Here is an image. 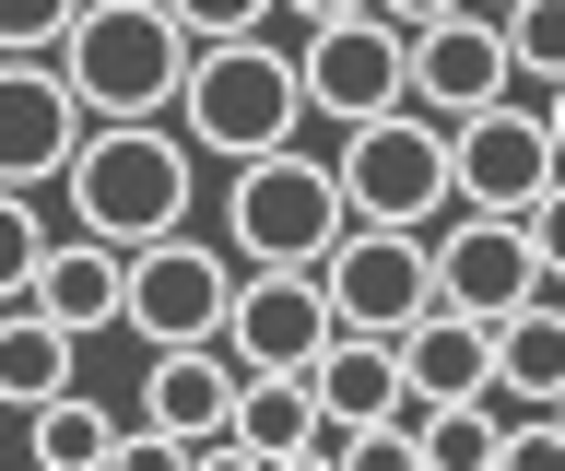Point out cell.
Instances as JSON below:
<instances>
[{
  "instance_id": "cell-30",
  "label": "cell",
  "mask_w": 565,
  "mask_h": 471,
  "mask_svg": "<svg viewBox=\"0 0 565 471\" xmlns=\"http://www.w3.org/2000/svg\"><path fill=\"white\" fill-rule=\"evenodd\" d=\"M542 130H554V165H565V83H542Z\"/></svg>"
},
{
  "instance_id": "cell-31",
  "label": "cell",
  "mask_w": 565,
  "mask_h": 471,
  "mask_svg": "<svg viewBox=\"0 0 565 471\" xmlns=\"http://www.w3.org/2000/svg\"><path fill=\"white\" fill-rule=\"evenodd\" d=\"M483 12H507V0H483Z\"/></svg>"
},
{
  "instance_id": "cell-15",
  "label": "cell",
  "mask_w": 565,
  "mask_h": 471,
  "mask_svg": "<svg viewBox=\"0 0 565 471\" xmlns=\"http://www.w3.org/2000/svg\"><path fill=\"white\" fill-rule=\"evenodd\" d=\"M212 448H224V460H318V389H307V365H247L236 413H224Z\"/></svg>"
},
{
  "instance_id": "cell-13",
  "label": "cell",
  "mask_w": 565,
  "mask_h": 471,
  "mask_svg": "<svg viewBox=\"0 0 565 471\" xmlns=\"http://www.w3.org/2000/svg\"><path fill=\"white\" fill-rule=\"evenodd\" d=\"M236 377L247 365L224 342H141V436L153 448H212L224 413H236Z\"/></svg>"
},
{
  "instance_id": "cell-1",
  "label": "cell",
  "mask_w": 565,
  "mask_h": 471,
  "mask_svg": "<svg viewBox=\"0 0 565 471\" xmlns=\"http://www.w3.org/2000/svg\"><path fill=\"white\" fill-rule=\"evenodd\" d=\"M71 224L106 236V248H141V236H177L201 213V153L177 118H83V142L60 165Z\"/></svg>"
},
{
  "instance_id": "cell-29",
  "label": "cell",
  "mask_w": 565,
  "mask_h": 471,
  "mask_svg": "<svg viewBox=\"0 0 565 471\" xmlns=\"http://www.w3.org/2000/svg\"><path fill=\"white\" fill-rule=\"evenodd\" d=\"M295 24H342V12H365V0H282Z\"/></svg>"
},
{
  "instance_id": "cell-7",
  "label": "cell",
  "mask_w": 565,
  "mask_h": 471,
  "mask_svg": "<svg viewBox=\"0 0 565 471\" xmlns=\"http://www.w3.org/2000/svg\"><path fill=\"white\" fill-rule=\"evenodd\" d=\"M318 283H330V319L342 330H413L424 307H436L424 224H342L330 259H318Z\"/></svg>"
},
{
  "instance_id": "cell-12",
  "label": "cell",
  "mask_w": 565,
  "mask_h": 471,
  "mask_svg": "<svg viewBox=\"0 0 565 471\" xmlns=\"http://www.w3.org/2000/svg\"><path fill=\"white\" fill-rule=\"evenodd\" d=\"M330 283L295 259H236V307H224V354L236 365H318L330 354Z\"/></svg>"
},
{
  "instance_id": "cell-10",
  "label": "cell",
  "mask_w": 565,
  "mask_h": 471,
  "mask_svg": "<svg viewBox=\"0 0 565 471\" xmlns=\"http://www.w3.org/2000/svg\"><path fill=\"white\" fill-rule=\"evenodd\" d=\"M424 259H436V307H471V319H507V307L542 295V259H530V224L519 213L448 201V213L424 224Z\"/></svg>"
},
{
  "instance_id": "cell-2",
  "label": "cell",
  "mask_w": 565,
  "mask_h": 471,
  "mask_svg": "<svg viewBox=\"0 0 565 471\" xmlns=\"http://www.w3.org/2000/svg\"><path fill=\"white\" fill-rule=\"evenodd\" d=\"M166 118L189 130V153H201V165H247V153H271V142H307V83H295V47H271V24H259V36H201Z\"/></svg>"
},
{
  "instance_id": "cell-26",
  "label": "cell",
  "mask_w": 565,
  "mask_h": 471,
  "mask_svg": "<svg viewBox=\"0 0 565 471\" xmlns=\"http://www.w3.org/2000/svg\"><path fill=\"white\" fill-rule=\"evenodd\" d=\"M166 12L189 24V47H201V36H259V24L282 12V0H166Z\"/></svg>"
},
{
  "instance_id": "cell-27",
  "label": "cell",
  "mask_w": 565,
  "mask_h": 471,
  "mask_svg": "<svg viewBox=\"0 0 565 471\" xmlns=\"http://www.w3.org/2000/svg\"><path fill=\"white\" fill-rule=\"evenodd\" d=\"M519 224H530V259H542V283H565V178L542 189V201H530Z\"/></svg>"
},
{
  "instance_id": "cell-17",
  "label": "cell",
  "mask_w": 565,
  "mask_h": 471,
  "mask_svg": "<svg viewBox=\"0 0 565 471\" xmlns=\"http://www.w3.org/2000/svg\"><path fill=\"white\" fill-rule=\"evenodd\" d=\"M494 413H507V425H519V413H554L565 400V307L554 295H530V307H507V319H494Z\"/></svg>"
},
{
  "instance_id": "cell-21",
  "label": "cell",
  "mask_w": 565,
  "mask_h": 471,
  "mask_svg": "<svg viewBox=\"0 0 565 471\" xmlns=\"http://www.w3.org/2000/svg\"><path fill=\"white\" fill-rule=\"evenodd\" d=\"M71 377H83V342L60 319H35V307H0V413H35Z\"/></svg>"
},
{
  "instance_id": "cell-23",
  "label": "cell",
  "mask_w": 565,
  "mask_h": 471,
  "mask_svg": "<svg viewBox=\"0 0 565 471\" xmlns=\"http://www.w3.org/2000/svg\"><path fill=\"white\" fill-rule=\"evenodd\" d=\"M507 72L519 83H565V0H507Z\"/></svg>"
},
{
  "instance_id": "cell-32",
  "label": "cell",
  "mask_w": 565,
  "mask_h": 471,
  "mask_svg": "<svg viewBox=\"0 0 565 471\" xmlns=\"http://www.w3.org/2000/svg\"><path fill=\"white\" fill-rule=\"evenodd\" d=\"M554 425H565V400H554Z\"/></svg>"
},
{
  "instance_id": "cell-20",
  "label": "cell",
  "mask_w": 565,
  "mask_h": 471,
  "mask_svg": "<svg viewBox=\"0 0 565 471\" xmlns=\"http://www.w3.org/2000/svg\"><path fill=\"white\" fill-rule=\"evenodd\" d=\"M24 448H35V471H95V460H118V448H130V425H118V413L71 377V389H47V400L24 413Z\"/></svg>"
},
{
  "instance_id": "cell-24",
  "label": "cell",
  "mask_w": 565,
  "mask_h": 471,
  "mask_svg": "<svg viewBox=\"0 0 565 471\" xmlns=\"http://www.w3.org/2000/svg\"><path fill=\"white\" fill-rule=\"evenodd\" d=\"M35 259H47V213H35V189H0V307H24Z\"/></svg>"
},
{
  "instance_id": "cell-8",
  "label": "cell",
  "mask_w": 565,
  "mask_h": 471,
  "mask_svg": "<svg viewBox=\"0 0 565 471\" xmlns=\"http://www.w3.org/2000/svg\"><path fill=\"white\" fill-rule=\"evenodd\" d=\"M554 178H565V165H554V130H542V107L494 95V107L448 118V189L471 201V213H530Z\"/></svg>"
},
{
  "instance_id": "cell-16",
  "label": "cell",
  "mask_w": 565,
  "mask_h": 471,
  "mask_svg": "<svg viewBox=\"0 0 565 471\" xmlns=\"http://www.w3.org/2000/svg\"><path fill=\"white\" fill-rule=\"evenodd\" d=\"M118 271H130V248H106V236L71 224V236H47L24 307H35V319H60L71 342H95V330H118Z\"/></svg>"
},
{
  "instance_id": "cell-18",
  "label": "cell",
  "mask_w": 565,
  "mask_h": 471,
  "mask_svg": "<svg viewBox=\"0 0 565 471\" xmlns=\"http://www.w3.org/2000/svg\"><path fill=\"white\" fill-rule=\"evenodd\" d=\"M307 389H318V413L353 436V425H377V413H401L413 377H401V342H388V330H330V354L307 365Z\"/></svg>"
},
{
  "instance_id": "cell-3",
  "label": "cell",
  "mask_w": 565,
  "mask_h": 471,
  "mask_svg": "<svg viewBox=\"0 0 565 471\" xmlns=\"http://www.w3.org/2000/svg\"><path fill=\"white\" fill-rule=\"evenodd\" d=\"M47 60L83 95V118H166L177 83H189V24L166 0H83Z\"/></svg>"
},
{
  "instance_id": "cell-19",
  "label": "cell",
  "mask_w": 565,
  "mask_h": 471,
  "mask_svg": "<svg viewBox=\"0 0 565 471\" xmlns=\"http://www.w3.org/2000/svg\"><path fill=\"white\" fill-rule=\"evenodd\" d=\"M401 342V377H413V400H471L494 377V319H471V307H424L413 330H388Z\"/></svg>"
},
{
  "instance_id": "cell-25",
  "label": "cell",
  "mask_w": 565,
  "mask_h": 471,
  "mask_svg": "<svg viewBox=\"0 0 565 471\" xmlns=\"http://www.w3.org/2000/svg\"><path fill=\"white\" fill-rule=\"evenodd\" d=\"M71 12H83V0H0V47H12V60H47Z\"/></svg>"
},
{
  "instance_id": "cell-11",
  "label": "cell",
  "mask_w": 565,
  "mask_h": 471,
  "mask_svg": "<svg viewBox=\"0 0 565 471\" xmlns=\"http://www.w3.org/2000/svg\"><path fill=\"white\" fill-rule=\"evenodd\" d=\"M494 95H519V72H507V24H494L483 0H459V12L413 24L401 107H424V118H471V107H494Z\"/></svg>"
},
{
  "instance_id": "cell-4",
  "label": "cell",
  "mask_w": 565,
  "mask_h": 471,
  "mask_svg": "<svg viewBox=\"0 0 565 471\" xmlns=\"http://www.w3.org/2000/svg\"><path fill=\"white\" fill-rule=\"evenodd\" d=\"M224 248L236 259H295V271H318L330 259V236H342V178H330V153L307 142H271V153H247V165H224Z\"/></svg>"
},
{
  "instance_id": "cell-28",
  "label": "cell",
  "mask_w": 565,
  "mask_h": 471,
  "mask_svg": "<svg viewBox=\"0 0 565 471\" xmlns=\"http://www.w3.org/2000/svg\"><path fill=\"white\" fill-rule=\"evenodd\" d=\"M365 12H388V24L413 36V24H436V12H459V0H365Z\"/></svg>"
},
{
  "instance_id": "cell-14",
  "label": "cell",
  "mask_w": 565,
  "mask_h": 471,
  "mask_svg": "<svg viewBox=\"0 0 565 471\" xmlns=\"http://www.w3.org/2000/svg\"><path fill=\"white\" fill-rule=\"evenodd\" d=\"M83 142V95L60 83V60H12L0 47V189H47Z\"/></svg>"
},
{
  "instance_id": "cell-6",
  "label": "cell",
  "mask_w": 565,
  "mask_h": 471,
  "mask_svg": "<svg viewBox=\"0 0 565 471\" xmlns=\"http://www.w3.org/2000/svg\"><path fill=\"white\" fill-rule=\"evenodd\" d=\"M224 307H236V248L224 236H141L130 271H118V330L130 342H224Z\"/></svg>"
},
{
  "instance_id": "cell-5",
  "label": "cell",
  "mask_w": 565,
  "mask_h": 471,
  "mask_svg": "<svg viewBox=\"0 0 565 471\" xmlns=\"http://www.w3.org/2000/svg\"><path fill=\"white\" fill-rule=\"evenodd\" d=\"M330 178H342L353 224H436L459 201L448 189V118H424V107L353 118V130H330Z\"/></svg>"
},
{
  "instance_id": "cell-22",
  "label": "cell",
  "mask_w": 565,
  "mask_h": 471,
  "mask_svg": "<svg viewBox=\"0 0 565 471\" xmlns=\"http://www.w3.org/2000/svg\"><path fill=\"white\" fill-rule=\"evenodd\" d=\"M494 448H507L494 389H471V400H424V471H494Z\"/></svg>"
},
{
  "instance_id": "cell-9",
  "label": "cell",
  "mask_w": 565,
  "mask_h": 471,
  "mask_svg": "<svg viewBox=\"0 0 565 471\" xmlns=\"http://www.w3.org/2000/svg\"><path fill=\"white\" fill-rule=\"evenodd\" d=\"M401 60H413V36H401L388 12H342V24H307V47H295L307 118H318V130H353V118L401 107Z\"/></svg>"
}]
</instances>
